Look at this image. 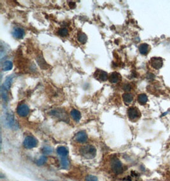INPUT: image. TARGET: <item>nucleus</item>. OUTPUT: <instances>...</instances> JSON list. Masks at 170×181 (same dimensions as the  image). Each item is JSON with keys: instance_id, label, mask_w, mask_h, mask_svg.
<instances>
[{"instance_id": "nucleus-1", "label": "nucleus", "mask_w": 170, "mask_h": 181, "mask_svg": "<svg viewBox=\"0 0 170 181\" xmlns=\"http://www.w3.org/2000/svg\"><path fill=\"white\" fill-rule=\"evenodd\" d=\"M81 155L86 159H93L96 155V149L92 145L82 146L80 149Z\"/></svg>"}, {"instance_id": "nucleus-2", "label": "nucleus", "mask_w": 170, "mask_h": 181, "mask_svg": "<svg viewBox=\"0 0 170 181\" xmlns=\"http://www.w3.org/2000/svg\"><path fill=\"white\" fill-rule=\"evenodd\" d=\"M111 166L113 172L115 173H121L123 172L122 163L117 158H113L111 161Z\"/></svg>"}, {"instance_id": "nucleus-3", "label": "nucleus", "mask_w": 170, "mask_h": 181, "mask_svg": "<svg viewBox=\"0 0 170 181\" xmlns=\"http://www.w3.org/2000/svg\"><path fill=\"white\" fill-rule=\"evenodd\" d=\"M128 115L131 120H137L140 118L141 113L140 111L135 107H131L128 110Z\"/></svg>"}, {"instance_id": "nucleus-4", "label": "nucleus", "mask_w": 170, "mask_h": 181, "mask_svg": "<svg viewBox=\"0 0 170 181\" xmlns=\"http://www.w3.org/2000/svg\"><path fill=\"white\" fill-rule=\"evenodd\" d=\"M24 146L27 149H32L38 145V140L32 136L26 137L24 140Z\"/></svg>"}, {"instance_id": "nucleus-5", "label": "nucleus", "mask_w": 170, "mask_h": 181, "mask_svg": "<svg viewBox=\"0 0 170 181\" xmlns=\"http://www.w3.org/2000/svg\"><path fill=\"white\" fill-rule=\"evenodd\" d=\"M17 113L20 116L25 117L29 113V107L26 104H21L19 105L17 108Z\"/></svg>"}, {"instance_id": "nucleus-6", "label": "nucleus", "mask_w": 170, "mask_h": 181, "mask_svg": "<svg viewBox=\"0 0 170 181\" xmlns=\"http://www.w3.org/2000/svg\"><path fill=\"white\" fill-rule=\"evenodd\" d=\"M50 114L54 116H56L61 120H66V119L68 120L67 116V113H66L63 110L61 109H57L51 111Z\"/></svg>"}, {"instance_id": "nucleus-7", "label": "nucleus", "mask_w": 170, "mask_h": 181, "mask_svg": "<svg viewBox=\"0 0 170 181\" xmlns=\"http://www.w3.org/2000/svg\"><path fill=\"white\" fill-rule=\"evenodd\" d=\"M95 78L98 79L101 82H105L108 79V74L107 72L101 70H97L96 73H94Z\"/></svg>"}, {"instance_id": "nucleus-8", "label": "nucleus", "mask_w": 170, "mask_h": 181, "mask_svg": "<svg viewBox=\"0 0 170 181\" xmlns=\"http://www.w3.org/2000/svg\"><path fill=\"white\" fill-rule=\"evenodd\" d=\"M12 34L15 38L22 39L25 35V31L23 29L20 28H15L13 29Z\"/></svg>"}, {"instance_id": "nucleus-9", "label": "nucleus", "mask_w": 170, "mask_h": 181, "mask_svg": "<svg viewBox=\"0 0 170 181\" xmlns=\"http://www.w3.org/2000/svg\"><path fill=\"white\" fill-rule=\"evenodd\" d=\"M75 139L77 142L80 143H84L86 142V140H87V133L84 131L79 132L75 136Z\"/></svg>"}, {"instance_id": "nucleus-10", "label": "nucleus", "mask_w": 170, "mask_h": 181, "mask_svg": "<svg viewBox=\"0 0 170 181\" xmlns=\"http://www.w3.org/2000/svg\"><path fill=\"white\" fill-rule=\"evenodd\" d=\"M151 66L155 69H160L162 66V60L161 58L154 57L151 59Z\"/></svg>"}, {"instance_id": "nucleus-11", "label": "nucleus", "mask_w": 170, "mask_h": 181, "mask_svg": "<svg viewBox=\"0 0 170 181\" xmlns=\"http://www.w3.org/2000/svg\"><path fill=\"white\" fill-rule=\"evenodd\" d=\"M121 79V75L117 72H114L111 73V75L109 76V81L111 83H117L120 81Z\"/></svg>"}, {"instance_id": "nucleus-12", "label": "nucleus", "mask_w": 170, "mask_h": 181, "mask_svg": "<svg viewBox=\"0 0 170 181\" xmlns=\"http://www.w3.org/2000/svg\"><path fill=\"white\" fill-rule=\"evenodd\" d=\"M139 51L143 55H146L150 50V46L146 43H143L139 46Z\"/></svg>"}, {"instance_id": "nucleus-13", "label": "nucleus", "mask_w": 170, "mask_h": 181, "mask_svg": "<svg viewBox=\"0 0 170 181\" xmlns=\"http://www.w3.org/2000/svg\"><path fill=\"white\" fill-rule=\"evenodd\" d=\"M70 115L71 117H72L75 120L77 121V122H79V121L81 119V114L80 111H79L77 109L71 110Z\"/></svg>"}, {"instance_id": "nucleus-14", "label": "nucleus", "mask_w": 170, "mask_h": 181, "mask_svg": "<svg viewBox=\"0 0 170 181\" xmlns=\"http://www.w3.org/2000/svg\"><path fill=\"white\" fill-rule=\"evenodd\" d=\"M57 152L60 156L64 157L67 156L68 153V149L66 147L60 146L57 149Z\"/></svg>"}, {"instance_id": "nucleus-15", "label": "nucleus", "mask_w": 170, "mask_h": 181, "mask_svg": "<svg viewBox=\"0 0 170 181\" xmlns=\"http://www.w3.org/2000/svg\"><path fill=\"white\" fill-rule=\"evenodd\" d=\"M78 40L82 44H85L87 41V36L85 33L80 32L78 35Z\"/></svg>"}, {"instance_id": "nucleus-16", "label": "nucleus", "mask_w": 170, "mask_h": 181, "mask_svg": "<svg viewBox=\"0 0 170 181\" xmlns=\"http://www.w3.org/2000/svg\"><path fill=\"white\" fill-rule=\"evenodd\" d=\"M122 98H123L124 101L125 103L129 104L132 101V100H133V96L131 93H126L122 95Z\"/></svg>"}, {"instance_id": "nucleus-17", "label": "nucleus", "mask_w": 170, "mask_h": 181, "mask_svg": "<svg viewBox=\"0 0 170 181\" xmlns=\"http://www.w3.org/2000/svg\"><path fill=\"white\" fill-rule=\"evenodd\" d=\"M138 100L141 104H146L147 102L148 97L145 94H144V93H141V94H140L138 95Z\"/></svg>"}, {"instance_id": "nucleus-18", "label": "nucleus", "mask_w": 170, "mask_h": 181, "mask_svg": "<svg viewBox=\"0 0 170 181\" xmlns=\"http://www.w3.org/2000/svg\"><path fill=\"white\" fill-rule=\"evenodd\" d=\"M13 68V64L11 61H9V60H7V61H5L3 64V69L4 71H10Z\"/></svg>"}, {"instance_id": "nucleus-19", "label": "nucleus", "mask_w": 170, "mask_h": 181, "mask_svg": "<svg viewBox=\"0 0 170 181\" xmlns=\"http://www.w3.org/2000/svg\"><path fill=\"white\" fill-rule=\"evenodd\" d=\"M12 78L10 76H8L6 78L5 82V83H4V86L5 88L6 89H10V86H11V83H12Z\"/></svg>"}, {"instance_id": "nucleus-20", "label": "nucleus", "mask_w": 170, "mask_h": 181, "mask_svg": "<svg viewBox=\"0 0 170 181\" xmlns=\"http://www.w3.org/2000/svg\"><path fill=\"white\" fill-rule=\"evenodd\" d=\"M58 34L62 37H66L68 35V30L66 28H61L59 29Z\"/></svg>"}, {"instance_id": "nucleus-21", "label": "nucleus", "mask_w": 170, "mask_h": 181, "mask_svg": "<svg viewBox=\"0 0 170 181\" xmlns=\"http://www.w3.org/2000/svg\"><path fill=\"white\" fill-rule=\"evenodd\" d=\"M61 165H62L63 169H67L69 166V162L66 158H63L61 159Z\"/></svg>"}, {"instance_id": "nucleus-22", "label": "nucleus", "mask_w": 170, "mask_h": 181, "mask_svg": "<svg viewBox=\"0 0 170 181\" xmlns=\"http://www.w3.org/2000/svg\"><path fill=\"white\" fill-rule=\"evenodd\" d=\"M6 88L4 86H1V96L2 98L3 99V100H6L7 99V93H6Z\"/></svg>"}, {"instance_id": "nucleus-23", "label": "nucleus", "mask_w": 170, "mask_h": 181, "mask_svg": "<svg viewBox=\"0 0 170 181\" xmlns=\"http://www.w3.org/2000/svg\"><path fill=\"white\" fill-rule=\"evenodd\" d=\"M46 161H47V157L45 156H41L38 160H37V164H38V165H42L46 162Z\"/></svg>"}, {"instance_id": "nucleus-24", "label": "nucleus", "mask_w": 170, "mask_h": 181, "mask_svg": "<svg viewBox=\"0 0 170 181\" xmlns=\"http://www.w3.org/2000/svg\"><path fill=\"white\" fill-rule=\"evenodd\" d=\"M42 152L44 154L48 155V154H50L52 152V148H51V147H50L49 146H45L42 149Z\"/></svg>"}, {"instance_id": "nucleus-25", "label": "nucleus", "mask_w": 170, "mask_h": 181, "mask_svg": "<svg viewBox=\"0 0 170 181\" xmlns=\"http://www.w3.org/2000/svg\"><path fill=\"white\" fill-rule=\"evenodd\" d=\"M86 181H98V178L94 175H89L86 177Z\"/></svg>"}, {"instance_id": "nucleus-26", "label": "nucleus", "mask_w": 170, "mask_h": 181, "mask_svg": "<svg viewBox=\"0 0 170 181\" xmlns=\"http://www.w3.org/2000/svg\"><path fill=\"white\" fill-rule=\"evenodd\" d=\"M123 88H124V90H125V91L129 92V91H130V90H131V85L130 84H125Z\"/></svg>"}]
</instances>
